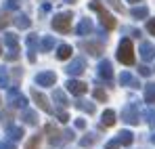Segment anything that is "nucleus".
Returning <instances> with one entry per match:
<instances>
[{
    "label": "nucleus",
    "instance_id": "f257e3e1",
    "mask_svg": "<svg viewBox=\"0 0 155 149\" xmlns=\"http://www.w3.org/2000/svg\"><path fill=\"white\" fill-rule=\"evenodd\" d=\"M117 59L122 63H126V65H132L134 63V49H132L130 38H124L120 42V46H117Z\"/></svg>",
    "mask_w": 155,
    "mask_h": 149
},
{
    "label": "nucleus",
    "instance_id": "f03ea898",
    "mask_svg": "<svg viewBox=\"0 0 155 149\" xmlns=\"http://www.w3.org/2000/svg\"><path fill=\"white\" fill-rule=\"evenodd\" d=\"M90 8H92V11H97V13L101 15V25H103V27L113 29V27L117 25V23H115V19H113V15H109V13L105 11L103 6H101V2H99V0H92V2H90Z\"/></svg>",
    "mask_w": 155,
    "mask_h": 149
},
{
    "label": "nucleus",
    "instance_id": "7ed1b4c3",
    "mask_svg": "<svg viewBox=\"0 0 155 149\" xmlns=\"http://www.w3.org/2000/svg\"><path fill=\"white\" fill-rule=\"evenodd\" d=\"M52 27H54L57 32H61V34L69 32V27H71V13L54 15V17H52Z\"/></svg>",
    "mask_w": 155,
    "mask_h": 149
},
{
    "label": "nucleus",
    "instance_id": "20e7f679",
    "mask_svg": "<svg viewBox=\"0 0 155 149\" xmlns=\"http://www.w3.org/2000/svg\"><path fill=\"white\" fill-rule=\"evenodd\" d=\"M138 118H140V113H138V105H136V103H128V105L122 109V120H124V122H128V124H138Z\"/></svg>",
    "mask_w": 155,
    "mask_h": 149
},
{
    "label": "nucleus",
    "instance_id": "39448f33",
    "mask_svg": "<svg viewBox=\"0 0 155 149\" xmlns=\"http://www.w3.org/2000/svg\"><path fill=\"white\" fill-rule=\"evenodd\" d=\"M8 103H11L13 107H21V109H23L27 105V99L17 90V88H11V90H8Z\"/></svg>",
    "mask_w": 155,
    "mask_h": 149
},
{
    "label": "nucleus",
    "instance_id": "423d86ee",
    "mask_svg": "<svg viewBox=\"0 0 155 149\" xmlns=\"http://www.w3.org/2000/svg\"><path fill=\"white\" fill-rule=\"evenodd\" d=\"M54 82H57L54 72H42V74L36 76V84L38 86H54Z\"/></svg>",
    "mask_w": 155,
    "mask_h": 149
},
{
    "label": "nucleus",
    "instance_id": "0eeeda50",
    "mask_svg": "<svg viewBox=\"0 0 155 149\" xmlns=\"http://www.w3.org/2000/svg\"><path fill=\"white\" fill-rule=\"evenodd\" d=\"M31 97H34V101L38 103V107H40L42 111H46V113H52V107L48 105V101H46V97H44L42 93H38L36 88H31Z\"/></svg>",
    "mask_w": 155,
    "mask_h": 149
},
{
    "label": "nucleus",
    "instance_id": "6e6552de",
    "mask_svg": "<svg viewBox=\"0 0 155 149\" xmlns=\"http://www.w3.org/2000/svg\"><path fill=\"white\" fill-rule=\"evenodd\" d=\"M84 69H86V61H84V59H74V61L67 65L65 72H67L69 76H80Z\"/></svg>",
    "mask_w": 155,
    "mask_h": 149
},
{
    "label": "nucleus",
    "instance_id": "1a4fd4ad",
    "mask_svg": "<svg viewBox=\"0 0 155 149\" xmlns=\"http://www.w3.org/2000/svg\"><path fill=\"white\" fill-rule=\"evenodd\" d=\"M46 134H48V143L51 145H61L63 143V134H61V130L59 128H54L52 124H46Z\"/></svg>",
    "mask_w": 155,
    "mask_h": 149
},
{
    "label": "nucleus",
    "instance_id": "9d476101",
    "mask_svg": "<svg viewBox=\"0 0 155 149\" xmlns=\"http://www.w3.org/2000/svg\"><path fill=\"white\" fill-rule=\"evenodd\" d=\"M67 90L71 93V95H84V93H88V86L84 84V82H80V80H69L67 82Z\"/></svg>",
    "mask_w": 155,
    "mask_h": 149
},
{
    "label": "nucleus",
    "instance_id": "9b49d317",
    "mask_svg": "<svg viewBox=\"0 0 155 149\" xmlns=\"http://www.w3.org/2000/svg\"><path fill=\"white\" fill-rule=\"evenodd\" d=\"M36 44H38V36H36V34H29V36H27V50H29V52H27V59H29L31 63L36 61Z\"/></svg>",
    "mask_w": 155,
    "mask_h": 149
},
{
    "label": "nucleus",
    "instance_id": "f8f14e48",
    "mask_svg": "<svg viewBox=\"0 0 155 149\" xmlns=\"http://www.w3.org/2000/svg\"><path fill=\"white\" fill-rule=\"evenodd\" d=\"M138 52H140V57H143L145 61H151V59H155V46L151 44V42H143Z\"/></svg>",
    "mask_w": 155,
    "mask_h": 149
},
{
    "label": "nucleus",
    "instance_id": "ddd939ff",
    "mask_svg": "<svg viewBox=\"0 0 155 149\" xmlns=\"http://www.w3.org/2000/svg\"><path fill=\"white\" fill-rule=\"evenodd\" d=\"M99 76L101 78H105V80H111L113 78V67H111V61H101L99 63Z\"/></svg>",
    "mask_w": 155,
    "mask_h": 149
},
{
    "label": "nucleus",
    "instance_id": "4468645a",
    "mask_svg": "<svg viewBox=\"0 0 155 149\" xmlns=\"http://www.w3.org/2000/svg\"><path fill=\"white\" fill-rule=\"evenodd\" d=\"M6 134L11 137V141H19V139H23V128L21 126H6Z\"/></svg>",
    "mask_w": 155,
    "mask_h": 149
},
{
    "label": "nucleus",
    "instance_id": "2eb2a0df",
    "mask_svg": "<svg viewBox=\"0 0 155 149\" xmlns=\"http://www.w3.org/2000/svg\"><path fill=\"white\" fill-rule=\"evenodd\" d=\"M52 99H54V103H57L59 107H67V105H69V101H67V97H65V93H63V90H59V88H54Z\"/></svg>",
    "mask_w": 155,
    "mask_h": 149
},
{
    "label": "nucleus",
    "instance_id": "dca6fc26",
    "mask_svg": "<svg viewBox=\"0 0 155 149\" xmlns=\"http://www.w3.org/2000/svg\"><path fill=\"white\" fill-rule=\"evenodd\" d=\"M80 36H86V34H90L92 32V23L88 21V19H82L80 21V25H78V29H76Z\"/></svg>",
    "mask_w": 155,
    "mask_h": 149
},
{
    "label": "nucleus",
    "instance_id": "f3484780",
    "mask_svg": "<svg viewBox=\"0 0 155 149\" xmlns=\"http://www.w3.org/2000/svg\"><path fill=\"white\" fill-rule=\"evenodd\" d=\"M117 141H120V145H132L134 137H132V132H130V130H122V132L117 134Z\"/></svg>",
    "mask_w": 155,
    "mask_h": 149
},
{
    "label": "nucleus",
    "instance_id": "a211bd4d",
    "mask_svg": "<svg viewBox=\"0 0 155 149\" xmlns=\"http://www.w3.org/2000/svg\"><path fill=\"white\" fill-rule=\"evenodd\" d=\"M145 101L149 105H155V84H147L145 86Z\"/></svg>",
    "mask_w": 155,
    "mask_h": 149
},
{
    "label": "nucleus",
    "instance_id": "6ab92c4d",
    "mask_svg": "<svg viewBox=\"0 0 155 149\" xmlns=\"http://www.w3.org/2000/svg\"><path fill=\"white\" fill-rule=\"evenodd\" d=\"M71 52H74V49H71L69 44H61V46L57 49V57H59V59H69Z\"/></svg>",
    "mask_w": 155,
    "mask_h": 149
},
{
    "label": "nucleus",
    "instance_id": "aec40b11",
    "mask_svg": "<svg viewBox=\"0 0 155 149\" xmlns=\"http://www.w3.org/2000/svg\"><path fill=\"white\" fill-rule=\"evenodd\" d=\"M120 84L122 86H138V80H134L128 72H124V74L120 76Z\"/></svg>",
    "mask_w": 155,
    "mask_h": 149
},
{
    "label": "nucleus",
    "instance_id": "412c9836",
    "mask_svg": "<svg viewBox=\"0 0 155 149\" xmlns=\"http://www.w3.org/2000/svg\"><path fill=\"white\" fill-rule=\"evenodd\" d=\"M130 15H132L134 19H145V17L149 15V8H147V6H134Z\"/></svg>",
    "mask_w": 155,
    "mask_h": 149
},
{
    "label": "nucleus",
    "instance_id": "4be33fe9",
    "mask_svg": "<svg viewBox=\"0 0 155 149\" xmlns=\"http://www.w3.org/2000/svg\"><path fill=\"white\" fill-rule=\"evenodd\" d=\"M101 122H103V126H113L115 124V111L113 109H107L103 113V120Z\"/></svg>",
    "mask_w": 155,
    "mask_h": 149
},
{
    "label": "nucleus",
    "instance_id": "5701e85b",
    "mask_svg": "<svg viewBox=\"0 0 155 149\" xmlns=\"http://www.w3.org/2000/svg\"><path fill=\"white\" fill-rule=\"evenodd\" d=\"M52 46H54V38H52V36H44V38H42V42H40L42 52H48Z\"/></svg>",
    "mask_w": 155,
    "mask_h": 149
},
{
    "label": "nucleus",
    "instance_id": "b1692460",
    "mask_svg": "<svg viewBox=\"0 0 155 149\" xmlns=\"http://www.w3.org/2000/svg\"><path fill=\"white\" fill-rule=\"evenodd\" d=\"M15 25H17L19 29H27V27H29V17H27V15H17V17H15Z\"/></svg>",
    "mask_w": 155,
    "mask_h": 149
},
{
    "label": "nucleus",
    "instance_id": "393cba45",
    "mask_svg": "<svg viewBox=\"0 0 155 149\" xmlns=\"http://www.w3.org/2000/svg\"><path fill=\"white\" fill-rule=\"evenodd\" d=\"M82 46H84V49L88 50L90 55H101V52H103V46H101V44H92V42H84Z\"/></svg>",
    "mask_w": 155,
    "mask_h": 149
},
{
    "label": "nucleus",
    "instance_id": "a878e982",
    "mask_svg": "<svg viewBox=\"0 0 155 149\" xmlns=\"http://www.w3.org/2000/svg\"><path fill=\"white\" fill-rule=\"evenodd\" d=\"M4 44L8 49H17V36L15 34H4Z\"/></svg>",
    "mask_w": 155,
    "mask_h": 149
},
{
    "label": "nucleus",
    "instance_id": "bb28decb",
    "mask_svg": "<svg viewBox=\"0 0 155 149\" xmlns=\"http://www.w3.org/2000/svg\"><path fill=\"white\" fill-rule=\"evenodd\" d=\"M23 120H25V124H36V122H38V116H36V111L25 109V111H23Z\"/></svg>",
    "mask_w": 155,
    "mask_h": 149
},
{
    "label": "nucleus",
    "instance_id": "cd10ccee",
    "mask_svg": "<svg viewBox=\"0 0 155 149\" xmlns=\"http://www.w3.org/2000/svg\"><path fill=\"white\" fill-rule=\"evenodd\" d=\"M78 109H82V111H88V113H94V105L92 103H86V101H78L76 103Z\"/></svg>",
    "mask_w": 155,
    "mask_h": 149
},
{
    "label": "nucleus",
    "instance_id": "c85d7f7f",
    "mask_svg": "<svg viewBox=\"0 0 155 149\" xmlns=\"http://www.w3.org/2000/svg\"><path fill=\"white\" fill-rule=\"evenodd\" d=\"M19 6H21L19 0H4V8H6V11H17Z\"/></svg>",
    "mask_w": 155,
    "mask_h": 149
},
{
    "label": "nucleus",
    "instance_id": "c756f323",
    "mask_svg": "<svg viewBox=\"0 0 155 149\" xmlns=\"http://www.w3.org/2000/svg\"><path fill=\"white\" fill-rule=\"evenodd\" d=\"M0 86H2V88H6V86H8V74H6V69H4V67H0Z\"/></svg>",
    "mask_w": 155,
    "mask_h": 149
},
{
    "label": "nucleus",
    "instance_id": "7c9ffc66",
    "mask_svg": "<svg viewBox=\"0 0 155 149\" xmlns=\"http://www.w3.org/2000/svg\"><path fill=\"white\" fill-rule=\"evenodd\" d=\"M94 141H97V139H94V134H86V137L80 141V145H82V147H90Z\"/></svg>",
    "mask_w": 155,
    "mask_h": 149
},
{
    "label": "nucleus",
    "instance_id": "2f4dec72",
    "mask_svg": "<svg viewBox=\"0 0 155 149\" xmlns=\"http://www.w3.org/2000/svg\"><path fill=\"white\" fill-rule=\"evenodd\" d=\"M8 23H11V17H8V15L2 11V13H0V27H6Z\"/></svg>",
    "mask_w": 155,
    "mask_h": 149
},
{
    "label": "nucleus",
    "instance_id": "473e14b6",
    "mask_svg": "<svg viewBox=\"0 0 155 149\" xmlns=\"http://www.w3.org/2000/svg\"><path fill=\"white\" fill-rule=\"evenodd\" d=\"M38 145H40V137L36 134V137H31V141L27 143V149H38Z\"/></svg>",
    "mask_w": 155,
    "mask_h": 149
},
{
    "label": "nucleus",
    "instance_id": "72a5a7b5",
    "mask_svg": "<svg viewBox=\"0 0 155 149\" xmlns=\"http://www.w3.org/2000/svg\"><path fill=\"white\" fill-rule=\"evenodd\" d=\"M94 97L99 101H107V95H105V90H101V88H94Z\"/></svg>",
    "mask_w": 155,
    "mask_h": 149
},
{
    "label": "nucleus",
    "instance_id": "f704fd0d",
    "mask_svg": "<svg viewBox=\"0 0 155 149\" xmlns=\"http://www.w3.org/2000/svg\"><path fill=\"white\" fill-rule=\"evenodd\" d=\"M0 149H17L13 145V141H0Z\"/></svg>",
    "mask_w": 155,
    "mask_h": 149
},
{
    "label": "nucleus",
    "instance_id": "c9c22d12",
    "mask_svg": "<svg viewBox=\"0 0 155 149\" xmlns=\"http://www.w3.org/2000/svg\"><path fill=\"white\" fill-rule=\"evenodd\" d=\"M147 122H149L151 126H155V111H153V109L147 111Z\"/></svg>",
    "mask_w": 155,
    "mask_h": 149
},
{
    "label": "nucleus",
    "instance_id": "e433bc0d",
    "mask_svg": "<svg viewBox=\"0 0 155 149\" xmlns=\"http://www.w3.org/2000/svg\"><path fill=\"white\" fill-rule=\"evenodd\" d=\"M0 118H2V124L11 126V113H8V111H2V116H0Z\"/></svg>",
    "mask_w": 155,
    "mask_h": 149
},
{
    "label": "nucleus",
    "instance_id": "4c0bfd02",
    "mask_svg": "<svg viewBox=\"0 0 155 149\" xmlns=\"http://www.w3.org/2000/svg\"><path fill=\"white\" fill-rule=\"evenodd\" d=\"M17 57H19V50H17V49H11V52L6 55V59H8V61H15Z\"/></svg>",
    "mask_w": 155,
    "mask_h": 149
},
{
    "label": "nucleus",
    "instance_id": "58836bf2",
    "mask_svg": "<svg viewBox=\"0 0 155 149\" xmlns=\"http://www.w3.org/2000/svg\"><path fill=\"white\" fill-rule=\"evenodd\" d=\"M105 149H120V141L115 139V141H109L107 145H105Z\"/></svg>",
    "mask_w": 155,
    "mask_h": 149
},
{
    "label": "nucleus",
    "instance_id": "ea45409f",
    "mask_svg": "<svg viewBox=\"0 0 155 149\" xmlns=\"http://www.w3.org/2000/svg\"><path fill=\"white\" fill-rule=\"evenodd\" d=\"M138 72H140V76H151V67H147V65H140V67H138Z\"/></svg>",
    "mask_w": 155,
    "mask_h": 149
},
{
    "label": "nucleus",
    "instance_id": "a19ab883",
    "mask_svg": "<svg viewBox=\"0 0 155 149\" xmlns=\"http://www.w3.org/2000/svg\"><path fill=\"white\" fill-rule=\"evenodd\" d=\"M147 29H149V32H151V34L155 36V19H149V23H147Z\"/></svg>",
    "mask_w": 155,
    "mask_h": 149
},
{
    "label": "nucleus",
    "instance_id": "79ce46f5",
    "mask_svg": "<svg viewBox=\"0 0 155 149\" xmlns=\"http://www.w3.org/2000/svg\"><path fill=\"white\" fill-rule=\"evenodd\" d=\"M59 120H61V122H67V120H69V116H67L65 111H59Z\"/></svg>",
    "mask_w": 155,
    "mask_h": 149
},
{
    "label": "nucleus",
    "instance_id": "37998d69",
    "mask_svg": "<svg viewBox=\"0 0 155 149\" xmlns=\"http://www.w3.org/2000/svg\"><path fill=\"white\" fill-rule=\"evenodd\" d=\"M84 126H86V122H84L82 118H78L76 120V128H84Z\"/></svg>",
    "mask_w": 155,
    "mask_h": 149
},
{
    "label": "nucleus",
    "instance_id": "c03bdc74",
    "mask_svg": "<svg viewBox=\"0 0 155 149\" xmlns=\"http://www.w3.org/2000/svg\"><path fill=\"white\" fill-rule=\"evenodd\" d=\"M128 2H143V0H128Z\"/></svg>",
    "mask_w": 155,
    "mask_h": 149
},
{
    "label": "nucleus",
    "instance_id": "a18cd8bd",
    "mask_svg": "<svg viewBox=\"0 0 155 149\" xmlns=\"http://www.w3.org/2000/svg\"><path fill=\"white\" fill-rule=\"evenodd\" d=\"M65 2H76V0H65Z\"/></svg>",
    "mask_w": 155,
    "mask_h": 149
},
{
    "label": "nucleus",
    "instance_id": "49530a36",
    "mask_svg": "<svg viewBox=\"0 0 155 149\" xmlns=\"http://www.w3.org/2000/svg\"><path fill=\"white\" fill-rule=\"evenodd\" d=\"M151 139H153V143H155V134H153V137H151Z\"/></svg>",
    "mask_w": 155,
    "mask_h": 149
}]
</instances>
